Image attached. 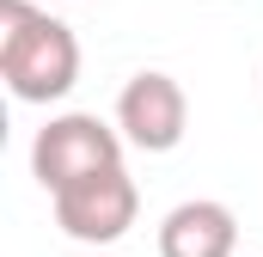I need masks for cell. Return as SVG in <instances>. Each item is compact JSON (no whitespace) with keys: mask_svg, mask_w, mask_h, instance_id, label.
Wrapping results in <instances>:
<instances>
[{"mask_svg":"<svg viewBox=\"0 0 263 257\" xmlns=\"http://www.w3.org/2000/svg\"><path fill=\"white\" fill-rule=\"evenodd\" d=\"M0 80L18 104H55L80 80L73 25L37 12L31 0H0Z\"/></svg>","mask_w":263,"mask_h":257,"instance_id":"obj_1","label":"cell"},{"mask_svg":"<svg viewBox=\"0 0 263 257\" xmlns=\"http://www.w3.org/2000/svg\"><path fill=\"white\" fill-rule=\"evenodd\" d=\"M123 166V135L92 117V111H67V117H49L31 141V178L43 184L49 196L73 190L98 172H117Z\"/></svg>","mask_w":263,"mask_h":257,"instance_id":"obj_2","label":"cell"},{"mask_svg":"<svg viewBox=\"0 0 263 257\" xmlns=\"http://www.w3.org/2000/svg\"><path fill=\"white\" fill-rule=\"evenodd\" d=\"M49 202H55V227L67 239H80V245H117L135 227V214H141V190H135V178L123 166L49 196Z\"/></svg>","mask_w":263,"mask_h":257,"instance_id":"obj_3","label":"cell"},{"mask_svg":"<svg viewBox=\"0 0 263 257\" xmlns=\"http://www.w3.org/2000/svg\"><path fill=\"white\" fill-rule=\"evenodd\" d=\"M184 128H190V98H184V86L172 74L147 67V74H135L129 86L117 92V135L129 147H141V153H172L184 141Z\"/></svg>","mask_w":263,"mask_h":257,"instance_id":"obj_4","label":"cell"},{"mask_svg":"<svg viewBox=\"0 0 263 257\" xmlns=\"http://www.w3.org/2000/svg\"><path fill=\"white\" fill-rule=\"evenodd\" d=\"M159 257H239V214L214 196L178 202L159 221Z\"/></svg>","mask_w":263,"mask_h":257,"instance_id":"obj_5","label":"cell"}]
</instances>
